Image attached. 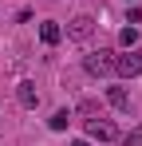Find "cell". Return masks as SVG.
Masks as SVG:
<instances>
[{
    "mask_svg": "<svg viewBox=\"0 0 142 146\" xmlns=\"http://www.w3.org/2000/svg\"><path fill=\"white\" fill-rule=\"evenodd\" d=\"M83 67H87V75H111L115 71V51L99 48V51H91V55H83Z\"/></svg>",
    "mask_w": 142,
    "mask_h": 146,
    "instance_id": "cell-1",
    "label": "cell"
},
{
    "mask_svg": "<svg viewBox=\"0 0 142 146\" xmlns=\"http://www.w3.org/2000/svg\"><path fill=\"white\" fill-rule=\"evenodd\" d=\"M115 71L122 75V79L142 75V48H126L122 55H115Z\"/></svg>",
    "mask_w": 142,
    "mask_h": 146,
    "instance_id": "cell-2",
    "label": "cell"
},
{
    "mask_svg": "<svg viewBox=\"0 0 142 146\" xmlns=\"http://www.w3.org/2000/svg\"><path fill=\"white\" fill-rule=\"evenodd\" d=\"M87 138H91V142H118V126L99 115V119L87 122Z\"/></svg>",
    "mask_w": 142,
    "mask_h": 146,
    "instance_id": "cell-3",
    "label": "cell"
},
{
    "mask_svg": "<svg viewBox=\"0 0 142 146\" xmlns=\"http://www.w3.org/2000/svg\"><path fill=\"white\" fill-rule=\"evenodd\" d=\"M91 36H95V20L91 16H75L67 24V40H75V44H87Z\"/></svg>",
    "mask_w": 142,
    "mask_h": 146,
    "instance_id": "cell-4",
    "label": "cell"
},
{
    "mask_svg": "<svg viewBox=\"0 0 142 146\" xmlns=\"http://www.w3.org/2000/svg\"><path fill=\"white\" fill-rule=\"evenodd\" d=\"M16 99H20L24 111H36V107H40V91H36V83H32V79H24L20 87H16Z\"/></svg>",
    "mask_w": 142,
    "mask_h": 146,
    "instance_id": "cell-5",
    "label": "cell"
},
{
    "mask_svg": "<svg viewBox=\"0 0 142 146\" xmlns=\"http://www.w3.org/2000/svg\"><path fill=\"white\" fill-rule=\"evenodd\" d=\"M40 40H44L47 48H55V44L63 40V28L55 24V20H44V24H40Z\"/></svg>",
    "mask_w": 142,
    "mask_h": 146,
    "instance_id": "cell-6",
    "label": "cell"
},
{
    "mask_svg": "<svg viewBox=\"0 0 142 146\" xmlns=\"http://www.w3.org/2000/svg\"><path fill=\"white\" fill-rule=\"evenodd\" d=\"M107 103H111L115 111H130V95H126V87H107Z\"/></svg>",
    "mask_w": 142,
    "mask_h": 146,
    "instance_id": "cell-7",
    "label": "cell"
},
{
    "mask_svg": "<svg viewBox=\"0 0 142 146\" xmlns=\"http://www.w3.org/2000/svg\"><path fill=\"white\" fill-rule=\"evenodd\" d=\"M99 115H103V107H99V99H83V103H79V119H83V122L99 119Z\"/></svg>",
    "mask_w": 142,
    "mask_h": 146,
    "instance_id": "cell-8",
    "label": "cell"
},
{
    "mask_svg": "<svg viewBox=\"0 0 142 146\" xmlns=\"http://www.w3.org/2000/svg\"><path fill=\"white\" fill-rule=\"evenodd\" d=\"M67 122H71V115H67V111H55V115L47 119V126H51V130H67Z\"/></svg>",
    "mask_w": 142,
    "mask_h": 146,
    "instance_id": "cell-9",
    "label": "cell"
},
{
    "mask_svg": "<svg viewBox=\"0 0 142 146\" xmlns=\"http://www.w3.org/2000/svg\"><path fill=\"white\" fill-rule=\"evenodd\" d=\"M118 146H142V122L130 130V134H122V138H118Z\"/></svg>",
    "mask_w": 142,
    "mask_h": 146,
    "instance_id": "cell-10",
    "label": "cell"
},
{
    "mask_svg": "<svg viewBox=\"0 0 142 146\" xmlns=\"http://www.w3.org/2000/svg\"><path fill=\"white\" fill-rule=\"evenodd\" d=\"M118 44H122V48H134V44H138V32H134V24L118 32Z\"/></svg>",
    "mask_w": 142,
    "mask_h": 146,
    "instance_id": "cell-11",
    "label": "cell"
},
{
    "mask_svg": "<svg viewBox=\"0 0 142 146\" xmlns=\"http://www.w3.org/2000/svg\"><path fill=\"white\" fill-rule=\"evenodd\" d=\"M71 146H91V138H75V142H71Z\"/></svg>",
    "mask_w": 142,
    "mask_h": 146,
    "instance_id": "cell-12",
    "label": "cell"
}]
</instances>
